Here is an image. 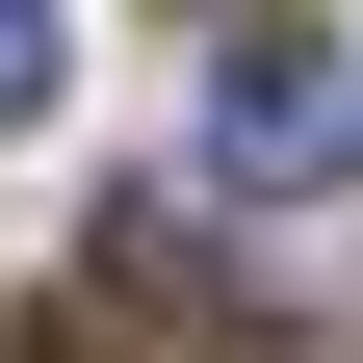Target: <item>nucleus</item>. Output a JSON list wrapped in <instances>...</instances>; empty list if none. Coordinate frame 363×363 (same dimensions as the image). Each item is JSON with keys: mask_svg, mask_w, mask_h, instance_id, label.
<instances>
[{"mask_svg": "<svg viewBox=\"0 0 363 363\" xmlns=\"http://www.w3.org/2000/svg\"><path fill=\"white\" fill-rule=\"evenodd\" d=\"M52 363H78V337H52Z\"/></svg>", "mask_w": 363, "mask_h": 363, "instance_id": "3", "label": "nucleus"}, {"mask_svg": "<svg viewBox=\"0 0 363 363\" xmlns=\"http://www.w3.org/2000/svg\"><path fill=\"white\" fill-rule=\"evenodd\" d=\"M208 130H234V156H259V182H311V156H363V78H337V52H311V26H259V52H234V78H208Z\"/></svg>", "mask_w": 363, "mask_h": 363, "instance_id": "1", "label": "nucleus"}, {"mask_svg": "<svg viewBox=\"0 0 363 363\" xmlns=\"http://www.w3.org/2000/svg\"><path fill=\"white\" fill-rule=\"evenodd\" d=\"M26 104H52V0H0V130H26Z\"/></svg>", "mask_w": 363, "mask_h": 363, "instance_id": "2", "label": "nucleus"}]
</instances>
